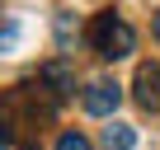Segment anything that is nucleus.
<instances>
[{
  "label": "nucleus",
  "instance_id": "3",
  "mask_svg": "<svg viewBox=\"0 0 160 150\" xmlns=\"http://www.w3.org/2000/svg\"><path fill=\"white\" fill-rule=\"evenodd\" d=\"M132 89H137V103H141L146 113H160V66H155V61L137 66V80H132Z\"/></svg>",
  "mask_w": 160,
  "mask_h": 150
},
{
  "label": "nucleus",
  "instance_id": "6",
  "mask_svg": "<svg viewBox=\"0 0 160 150\" xmlns=\"http://www.w3.org/2000/svg\"><path fill=\"white\" fill-rule=\"evenodd\" d=\"M57 150H90V136H80V131H61Z\"/></svg>",
  "mask_w": 160,
  "mask_h": 150
},
{
  "label": "nucleus",
  "instance_id": "9",
  "mask_svg": "<svg viewBox=\"0 0 160 150\" xmlns=\"http://www.w3.org/2000/svg\"><path fill=\"white\" fill-rule=\"evenodd\" d=\"M155 42H160V10H155Z\"/></svg>",
  "mask_w": 160,
  "mask_h": 150
},
{
  "label": "nucleus",
  "instance_id": "5",
  "mask_svg": "<svg viewBox=\"0 0 160 150\" xmlns=\"http://www.w3.org/2000/svg\"><path fill=\"white\" fill-rule=\"evenodd\" d=\"M104 145H108V150H132V145H137V131H132L127 122H113V127H104Z\"/></svg>",
  "mask_w": 160,
  "mask_h": 150
},
{
  "label": "nucleus",
  "instance_id": "4",
  "mask_svg": "<svg viewBox=\"0 0 160 150\" xmlns=\"http://www.w3.org/2000/svg\"><path fill=\"white\" fill-rule=\"evenodd\" d=\"M42 80H47V85H57V89H52L57 99H66V94L75 89V75H71V66H66V61H47V66H42Z\"/></svg>",
  "mask_w": 160,
  "mask_h": 150
},
{
  "label": "nucleus",
  "instance_id": "1",
  "mask_svg": "<svg viewBox=\"0 0 160 150\" xmlns=\"http://www.w3.org/2000/svg\"><path fill=\"white\" fill-rule=\"evenodd\" d=\"M90 42H94L99 56L118 61V56H127V52L137 47V33H132L127 19H118V14L108 10V14H94V24H90Z\"/></svg>",
  "mask_w": 160,
  "mask_h": 150
},
{
  "label": "nucleus",
  "instance_id": "8",
  "mask_svg": "<svg viewBox=\"0 0 160 150\" xmlns=\"http://www.w3.org/2000/svg\"><path fill=\"white\" fill-rule=\"evenodd\" d=\"M0 150H10V122L0 117Z\"/></svg>",
  "mask_w": 160,
  "mask_h": 150
},
{
  "label": "nucleus",
  "instance_id": "7",
  "mask_svg": "<svg viewBox=\"0 0 160 150\" xmlns=\"http://www.w3.org/2000/svg\"><path fill=\"white\" fill-rule=\"evenodd\" d=\"M14 42H19V28H14V24H10V28H5V33H0V52H5V47H14Z\"/></svg>",
  "mask_w": 160,
  "mask_h": 150
},
{
  "label": "nucleus",
  "instance_id": "2",
  "mask_svg": "<svg viewBox=\"0 0 160 150\" xmlns=\"http://www.w3.org/2000/svg\"><path fill=\"white\" fill-rule=\"evenodd\" d=\"M80 103H85V113H94V117H108L122 103V85L118 80H90V89H85Z\"/></svg>",
  "mask_w": 160,
  "mask_h": 150
}]
</instances>
